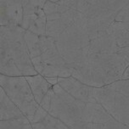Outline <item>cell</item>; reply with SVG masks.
I'll return each mask as SVG.
<instances>
[{
    "label": "cell",
    "instance_id": "3",
    "mask_svg": "<svg viewBox=\"0 0 129 129\" xmlns=\"http://www.w3.org/2000/svg\"><path fill=\"white\" fill-rule=\"evenodd\" d=\"M26 31L25 28L17 25L1 26V74L14 77L38 74L31 59L25 37Z\"/></svg>",
    "mask_w": 129,
    "mask_h": 129
},
{
    "label": "cell",
    "instance_id": "8",
    "mask_svg": "<svg viewBox=\"0 0 129 129\" xmlns=\"http://www.w3.org/2000/svg\"><path fill=\"white\" fill-rule=\"evenodd\" d=\"M1 26L17 25L21 26L24 9L30 0H0Z\"/></svg>",
    "mask_w": 129,
    "mask_h": 129
},
{
    "label": "cell",
    "instance_id": "9",
    "mask_svg": "<svg viewBox=\"0 0 129 129\" xmlns=\"http://www.w3.org/2000/svg\"><path fill=\"white\" fill-rule=\"evenodd\" d=\"M58 84L67 93L78 100L84 101H97L94 97V87L85 83L77 77L70 76L67 77H59Z\"/></svg>",
    "mask_w": 129,
    "mask_h": 129
},
{
    "label": "cell",
    "instance_id": "7",
    "mask_svg": "<svg viewBox=\"0 0 129 129\" xmlns=\"http://www.w3.org/2000/svg\"><path fill=\"white\" fill-rule=\"evenodd\" d=\"M47 0H30L24 9L21 26L38 35L46 34L47 15L43 10Z\"/></svg>",
    "mask_w": 129,
    "mask_h": 129
},
{
    "label": "cell",
    "instance_id": "2",
    "mask_svg": "<svg viewBox=\"0 0 129 129\" xmlns=\"http://www.w3.org/2000/svg\"><path fill=\"white\" fill-rule=\"evenodd\" d=\"M40 105L69 128H126L113 118L98 101L78 100L58 83L53 85Z\"/></svg>",
    "mask_w": 129,
    "mask_h": 129
},
{
    "label": "cell",
    "instance_id": "6",
    "mask_svg": "<svg viewBox=\"0 0 129 129\" xmlns=\"http://www.w3.org/2000/svg\"><path fill=\"white\" fill-rule=\"evenodd\" d=\"M0 84L7 95L31 121L40 104L37 101L26 77L1 74Z\"/></svg>",
    "mask_w": 129,
    "mask_h": 129
},
{
    "label": "cell",
    "instance_id": "15",
    "mask_svg": "<svg viewBox=\"0 0 129 129\" xmlns=\"http://www.w3.org/2000/svg\"><path fill=\"white\" fill-rule=\"evenodd\" d=\"M58 78L59 77H46V79H47L52 85H54V84L58 83Z\"/></svg>",
    "mask_w": 129,
    "mask_h": 129
},
{
    "label": "cell",
    "instance_id": "12",
    "mask_svg": "<svg viewBox=\"0 0 129 129\" xmlns=\"http://www.w3.org/2000/svg\"><path fill=\"white\" fill-rule=\"evenodd\" d=\"M26 77L28 81L37 101L39 104H41L43 98L50 90L53 85L46 79L45 77H43L41 74L26 76Z\"/></svg>",
    "mask_w": 129,
    "mask_h": 129
},
{
    "label": "cell",
    "instance_id": "1",
    "mask_svg": "<svg viewBox=\"0 0 129 129\" xmlns=\"http://www.w3.org/2000/svg\"><path fill=\"white\" fill-rule=\"evenodd\" d=\"M46 34L73 69L93 87L121 78L129 66V0H47Z\"/></svg>",
    "mask_w": 129,
    "mask_h": 129
},
{
    "label": "cell",
    "instance_id": "10",
    "mask_svg": "<svg viewBox=\"0 0 129 129\" xmlns=\"http://www.w3.org/2000/svg\"><path fill=\"white\" fill-rule=\"evenodd\" d=\"M32 128H69L59 118L52 116L44 108L40 105L31 121Z\"/></svg>",
    "mask_w": 129,
    "mask_h": 129
},
{
    "label": "cell",
    "instance_id": "16",
    "mask_svg": "<svg viewBox=\"0 0 129 129\" xmlns=\"http://www.w3.org/2000/svg\"><path fill=\"white\" fill-rule=\"evenodd\" d=\"M49 1H51V2H54V3H56V2H59V1H60V0H49Z\"/></svg>",
    "mask_w": 129,
    "mask_h": 129
},
{
    "label": "cell",
    "instance_id": "14",
    "mask_svg": "<svg viewBox=\"0 0 129 129\" xmlns=\"http://www.w3.org/2000/svg\"><path fill=\"white\" fill-rule=\"evenodd\" d=\"M121 79H129V66L126 68V70L124 71Z\"/></svg>",
    "mask_w": 129,
    "mask_h": 129
},
{
    "label": "cell",
    "instance_id": "11",
    "mask_svg": "<svg viewBox=\"0 0 129 129\" xmlns=\"http://www.w3.org/2000/svg\"><path fill=\"white\" fill-rule=\"evenodd\" d=\"M0 120H10L14 118L26 116L12 100L7 95L5 91L1 87V99H0Z\"/></svg>",
    "mask_w": 129,
    "mask_h": 129
},
{
    "label": "cell",
    "instance_id": "13",
    "mask_svg": "<svg viewBox=\"0 0 129 129\" xmlns=\"http://www.w3.org/2000/svg\"><path fill=\"white\" fill-rule=\"evenodd\" d=\"M32 126L26 116L10 120H0V129H31Z\"/></svg>",
    "mask_w": 129,
    "mask_h": 129
},
{
    "label": "cell",
    "instance_id": "5",
    "mask_svg": "<svg viewBox=\"0 0 129 129\" xmlns=\"http://www.w3.org/2000/svg\"><path fill=\"white\" fill-rule=\"evenodd\" d=\"M94 97L113 118L129 128V79L94 87Z\"/></svg>",
    "mask_w": 129,
    "mask_h": 129
},
{
    "label": "cell",
    "instance_id": "4",
    "mask_svg": "<svg viewBox=\"0 0 129 129\" xmlns=\"http://www.w3.org/2000/svg\"><path fill=\"white\" fill-rule=\"evenodd\" d=\"M26 40L36 71L45 77H67L73 74V69L59 51L53 37L38 35L26 30Z\"/></svg>",
    "mask_w": 129,
    "mask_h": 129
}]
</instances>
